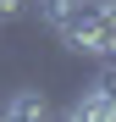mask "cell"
Masks as SVG:
<instances>
[{"instance_id":"obj_1","label":"cell","mask_w":116,"mask_h":122,"mask_svg":"<svg viewBox=\"0 0 116 122\" xmlns=\"http://www.w3.org/2000/svg\"><path fill=\"white\" fill-rule=\"evenodd\" d=\"M55 39H61L72 56H94L100 61V0H83V11H77Z\"/></svg>"},{"instance_id":"obj_2","label":"cell","mask_w":116,"mask_h":122,"mask_svg":"<svg viewBox=\"0 0 116 122\" xmlns=\"http://www.w3.org/2000/svg\"><path fill=\"white\" fill-rule=\"evenodd\" d=\"M66 122H116V94H105V89H83L66 106Z\"/></svg>"},{"instance_id":"obj_3","label":"cell","mask_w":116,"mask_h":122,"mask_svg":"<svg viewBox=\"0 0 116 122\" xmlns=\"http://www.w3.org/2000/svg\"><path fill=\"white\" fill-rule=\"evenodd\" d=\"M0 122H50V100L39 89H17L6 106H0Z\"/></svg>"},{"instance_id":"obj_4","label":"cell","mask_w":116,"mask_h":122,"mask_svg":"<svg viewBox=\"0 0 116 122\" xmlns=\"http://www.w3.org/2000/svg\"><path fill=\"white\" fill-rule=\"evenodd\" d=\"M28 6L39 11V22H44L50 33H61V28L72 22V17H77V11H83V0H28Z\"/></svg>"},{"instance_id":"obj_5","label":"cell","mask_w":116,"mask_h":122,"mask_svg":"<svg viewBox=\"0 0 116 122\" xmlns=\"http://www.w3.org/2000/svg\"><path fill=\"white\" fill-rule=\"evenodd\" d=\"M100 61H116V0H100Z\"/></svg>"},{"instance_id":"obj_6","label":"cell","mask_w":116,"mask_h":122,"mask_svg":"<svg viewBox=\"0 0 116 122\" xmlns=\"http://www.w3.org/2000/svg\"><path fill=\"white\" fill-rule=\"evenodd\" d=\"M28 11V0H0V22H11V17H22Z\"/></svg>"},{"instance_id":"obj_7","label":"cell","mask_w":116,"mask_h":122,"mask_svg":"<svg viewBox=\"0 0 116 122\" xmlns=\"http://www.w3.org/2000/svg\"><path fill=\"white\" fill-rule=\"evenodd\" d=\"M94 89H105V94H116V61H105V72H100V83Z\"/></svg>"}]
</instances>
